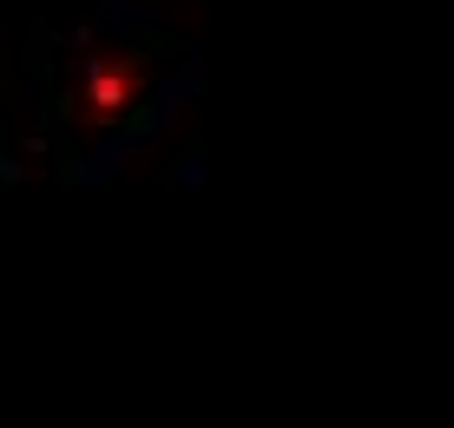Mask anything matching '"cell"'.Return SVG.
Segmentation results:
<instances>
[{
	"mask_svg": "<svg viewBox=\"0 0 454 428\" xmlns=\"http://www.w3.org/2000/svg\"><path fill=\"white\" fill-rule=\"evenodd\" d=\"M132 92H138L132 67H119V59H113V67H92V79L67 99V113L86 119V125H106V119H119L125 106H132Z\"/></svg>",
	"mask_w": 454,
	"mask_h": 428,
	"instance_id": "6da1fadb",
	"label": "cell"
}]
</instances>
